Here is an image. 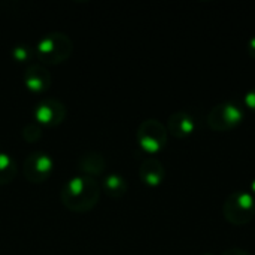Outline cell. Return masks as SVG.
I'll list each match as a JSON object with an SVG mask.
<instances>
[{"mask_svg": "<svg viewBox=\"0 0 255 255\" xmlns=\"http://www.w3.org/2000/svg\"><path fill=\"white\" fill-rule=\"evenodd\" d=\"M223 255H251L247 250H242V248H236V247H233V248H229V250H226Z\"/></svg>", "mask_w": 255, "mask_h": 255, "instance_id": "cell-17", "label": "cell"}, {"mask_svg": "<svg viewBox=\"0 0 255 255\" xmlns=\"http://www.w3.org/2000/svg\"><path fill=\"white\" fill-rule=\"evenodd\" d=\"M167 127L157 118H148L142 121L136 131L140 148L148 154L161 151L167 143Z\"/></svg>", "mask_w": 255, "mask_h": 255, "instance_id": "cell-5", "label": "cell"}, {"mask_svg": "<svg viewBox=\"0 0 255 255\" xmlns=\"http://www.w3.org/2000/svg\"><path fill=\"white\" fill-rule=\"evenodd\" d=\"M33 115L36 118V123L52 127L60 124L64 117H66V106L63 102H60L58 99H52V97H45L42 100H39L34 106Z\"/></svg>", "mask_w": 255, "mask_h": 255, "instance_id": "cell-6", "label": "cell"}, {"mask_svg": "<svg viewBox=\"0 0 255 255\" xmlns=\"http://www.w3.org/2000/svg\"><path fill=\"white\" fill-rule=\"evenodd\" d=\"M12 55L18 60V61H24L30 57V48L27 45H18L12 49Z\"/></svg>", "mask_w": 255, "mask_h": 255, "instance_id": "cell-15", "label": "cell"}, {"mask_svg": "<svg viewBox=\"0 0 255 255\" xmlns=\"http://www.w3.org/2000/svg\"><path fill=\"white\" fill-rule=\"evenodd\" d=\"M245 111L238 100H224L211 108L206 121L214 131H229L242 123Z\"/></svg>", "mask_w": 255, "mask_h": 255, "instance_id": "cell-4", "label": "cell"}, {"mask_svg": "<svg viewBox=\"0 0 255 255\" xmlns=\"http://www.w3.org/2000/svg\"><path fill=\"white\" fill-rule=\"evenodd\" d=\"M247 51H248V54L255 58V36L253 37H250V40H248V43H247Z\"/></svg>", "mask_w": 255, "mask_h": 255, "instance_id": "cell-18", "label": "cell"}, {"mask_svg": "<svg viewBox=\"0 0 255 255\" xmlns=\"http://www.w3.org/2000/svg\"><path fill=\"white\" fill-rule=\"evenodd\" d=\"M54 167V161L49 154L42 151H34L24 160V175L31 182L45 181Z\"/></svg>", "mask_w": 255, "mask_h": 255, "instance_id": "cell-7", "label": "cell"}, {"mask_svg": "<svg viewBox=\"0 0 255 255\" xmlns=\"http://www.w3.org/2000/svg\"><path fill=\"white\" fill-rule=\"evenodd\" d=\"M73 49V43L70 37L60 31H52L45 36H42L36 43V55L39 60L57 64L60 61H64Z\"/></svg>", "mask_w": 255, "mask_h": 255, "instance_id": "cell-3", "label": "cell"}, {"mask_svg": "<svg viewBox=\"0 0 255 255\" xmlns=\"http://www.w3.org/2000/svg\"><path fill=\"white\" fill-rule=\"evenodd\" d=\"M16 175V164L13 158L0 151V185L10 182Z\"/></svg>", "mask_w": 255, "mask_h": 255, "instance_id": "cell-13", "label": "cell"}, {"mask_svg": "<svg viewBox=\"0 0 255 255\" xmlns=\"http://www.w3.org/2000/svg\"><path fill=\"white\" fill-rule=\"evenodd\" d=\"M103 190L105 193L112 197V199H118L121 196L126 194L127 191V181L118 175V173H111L103 179Z\"/></svg>", "mask_w": 255, "mask_h": 255, "instance_id": "cell-12", "label": "cell"}, {"mask_svg": "<svg viewBox=\"0 0 255 255\" xmlns=\"http://www.w3.org/2000/svg\"><path fill=\"white\" fill-rule=\"evenodd\" d=\"M139 176L142 182L149 187L160 185L166 178V169L163 163L157 158H146L139 167Z\"/></svg>", "mask_w": 255, "mask_h": 255, "instance_id": "cell-10", "label": "cell"}, {"mask_svg": "<svg viewBox=\"0 0 255 255\" xmlns=\"http://www.w3.org/2000/svg\"><path fill=\"white\" fill-rule=\"evenodd\" d=\"M250 188H251V191H253V194H255V178L251 181V185H250Z\"/></svg>", "mask_w": 255, "mask_h": 255, "instance_id": "cell-19", "label": "cell"}, {"mask_svg": "<svg viewBox=\"0 0 255 255\" xmlns=\"http://www.w3.org/2000/svg\"><path fill=\"white\" fill-rule=\"evenodd\" d=\"M24 84L30 91L42 93L51 84V75L40 64H31L24 72Z\"/></svg>", "mask_w": 255, "mask_h": 255, "instance_id": "cell-9", "label": "cell"}, {"mask_svg": "<svg viewBox=\"0 0 255 255\" xmlns=\"http://www.w3.org/2000/svg\"><path fill=\"white\" fill-rule=\"evenodd\" d=\"M244 102L247 105V108L255 111V85L251 87L247 93H245V97H244Z\"/></svg>", "mask_w": 255, "mask_h": 255, "instance_id": "cell-16", "label": "cell"}, {"mask_svg": "<svg viewBox=\"0 0 255 255\" xmlns=\"http://www.w3.org/2000/svg\"><path fill=\"white\" fill-rule=\"evenodd\" d=\"M196 118L187 111H176L167 120V131L178 139H184L194 133Z\"/></svg>", "mask_w": 255, "mask_h": 255, "instance_id": "cell-8", "label": "cell"}, {"mask_svg": "<svg viewBox=\"0 0 255 255\" xmlns=\"http://www.w3.org/2000/svg\"><path fill=\"white\" fill-rule=\"evenodd\" d=\"M40 134H42V128H40L39 123H36V121L25 124L24 128H22V136H24V139L28 140V142H33V140L39 139Z\"/></svg>", "mask_w": 255, "mask_h": 255, "instance_id": "cell-14", "label": "cell"}, {"mask_svg": "<svg viewBox=\"0 0 255 255\" xmlns=\"http://www.w3.org/2000/svg\"><path fill=\"white\" fill-rule=\"evenodd\" d=\"M223 215L233 226H245L255 217V197L253 193L236 190L223 203Z\"/></svg>", "mask_w": 255, "mask_h": 255, "instance_id": "cell-2", "label": "cell"}, {"mask_svg": "<svg viewBox=\"0 0 255 255\" xmlns=\"http://www.w3.org/2000/svg\"><path fill=\"white\" fill-rule=\"evenodd\" d=\"M79 169L88 176L99 175L105 169V157L100 152H87L79 158Z\"/></svg>", "mask_w": 255, "mask_h": 255, "instance_id": "cell-11", "label": "cell"}, {"mask_svg": "<svg viewBox=\"0 0 255 255\" xmlns=\"http://www.w3.org/2000/svg\"><path fill=\"white\" fill-rule=\"evenodd\" d=\"M202 255H214V254H211V253H205V254H202Z\"/></svg>", "mask_w": 255, "mask_h": 255, "instance_id": "cell-20", "label": "cell"}, {"mask_svg": "<svg viewBox=\"0 0 255 255\" xmlns=\"http://www.w3.org/2000/svg\"><path fill=\"white\" fill-rule=\"evenodd\" d=\"M100 196L99 182L88 175L70 178L61 188L60 197L63 203L73 212H85L91 209Z\"/></svg>", "mask_w": 255, "mask_h": 255, "instance_id": "cell-1", "label": "cell"}]
</instances>
